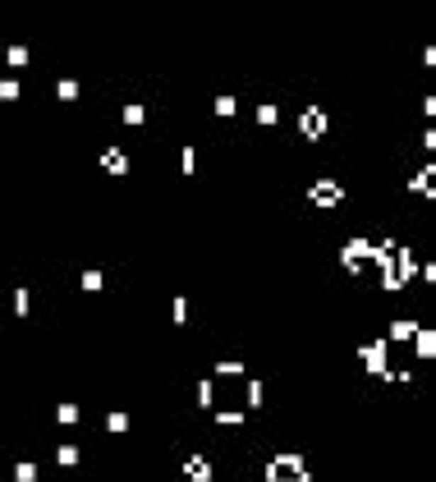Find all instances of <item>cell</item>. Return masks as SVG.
<instances>
[{
    "instance_id": "cell-6",
    "label": "cell",
    "mask_w": 436,
    "mask_h": 482,
    "mask_svg": "<svg viewBox=\"0 0 436 482\" xmlns=\"http://www.w3.org/2000/svg\"><path fill=\"white\" fill-rule=\"evenodd\" d=\"M413 331H418V322H413V317H395L391 331H386V344H409Z\"/></svg>"
},
{
    "instance_id": "cell-15",
    "label": "cell",
    "mask_w": 436,
    "mask_h": 482,
    "mask_svg": "<svg viewBox=\"0 0 436 482\" xmlns=\"http://www.w3.org/2000/svg\"><path fill=\"white\" fill-rule=\"evenodd\" d=\"M120 115H124V124H129V129H138V124L147 120V111H142V101H124V111H120Z\"/></svg>"
},
{
    "instance_id": "cell-18",
    "label": "cell",
    "mask_w": 436,
    "mask_h": 482,
    "mask_svg": "<svg viewBox=\"0 0 436 482\" xmlns=\"http://www.w3.org/2000/svg\"><path fill=\"white\" fill-rule=\"evenodd\" d=\"M9 473H14V482H37V464H33V459H18Z\"/></svg>"
},
{
    "instance_id": "cell-12",
    "label": "cell",
    "mask_w": 436,
    "mask_h": 482,
    "mask_svg": "<svg viewBox=\"0 0 436 482\" xmlns=\"http://www.w3.org/2000/svg\"><path fill=\"white\" fill-rule=\"evenodd\" d=\"M432 175H436V170H432V166H423L418 175H409V189H413V193H423V198H432Z\"/></svg>"
},
{
    "instance_id": "cell-4",
    "label": "cell",
    "mask_w": 436,
    "mask_h": 482,
    "mask_svg": "<svg viewBox=\"0 0 436 482\" xmlns=\"http://www.w3.org/2000/svg\"><path fill=\"white\" fill-rule=\"evenodd\" d=\"M326 129H331V120H326V111L317 101H308L303 111H298V133H303L308 142H317V138H326Z\"/></svg>"
},
{
    "instance_id": "cell-16",
    "label": "cell",
    "mask_w": 436,
    "mask_h": 482,
    "mask_svg": "<svg viewBox=\"0 0 436 482\" xmlns=\"http://www.w3.org/2000/svg\"><path fill=\"white\" fill-rule=\"evenodd\" d=\"M33 313V294H28V285H14V317H28Z\"/></svg>"
},
{
    "instance_id": "cell-7",
    "label": "cell",
    "mask_w": 436,
    "mask_h": 482,
    "mask_svg": "<svg viewBox=\"0 0 436 482\" xmlns=\"http://www.w3.org/2000/svg\"><path fill=\"white\" fill-rule=\"evenodd\" d=\"M409 344H413V354H418V359H436V331H432V326H418Z\"/></svg>"
},
{
    "instance_id": "cell-5",
    "label": "cell",
    "mask_w": 436,
    "mask_h": 482,
    "mask_svg": "<svg viewBox=\"0 0 436 482\" xmlns=\"http://www.w3.org/2000/svg\"><path fill=\"white\" fill-rule=\"evenodd\" d=\"M358 359H363L367 372L386 377V368H391V344H386V340H372V344H363V349H358Z\"/></svg>"
},
{
    "instance_id": "cell-21",
    "label": "cell",
    "mask_w": 436,
    "mask_h": 482,
    "mask_svg": "<svg viewBox=\"0 0 436 482\" xmlns=\"http://www.w3.org/2000/svg\"><path fill=\"white\" fill-rule=\"evenodd\" d=\"M23 88H18V79H0V101H18Z\"/></svg>"
},
{
    "instance_id": "cell-23",
    "label": "cell",
    "mask_w": 436,
    "mask_h": 482,
    "mask_svg": "<svg viewBox=\"0 0 436 482\" xmlns=\"http://www.w3.org/2000/svg\"><path fill=\"white\" fill-rule=\"evenodd\" d=\"M170 317H174V326H184V322H189V298H174V303H170Z\"/></svg>"
},
{
    "instance_id": "cell-8",
    "label": "cell",
    "mask_w": 436,
    "mask_h": 482,
    "mask_svg": "<svg viewBox=\"0 0 436 482\" xmlns=\"http://www.w3.org/2000/svg\"><path fill=\"white\" fill-rule=\"evenodd\" d=\"M184 478L211 482V459H207V455H189V459H184Z\"/></svg>"
},
{
    "instance_id": "cell-10",
    "label": "cell",
    "mask_w": 436,
    "mask_h": 482,
    "mask_svg": "<svg viewBox=\"0 0 436 482\" xmlns=\"http://www.w3.org/2000/svg\"><path fill=\"white\" fill-rule=\"evenodd\" d=\"M55 464H60V469H79L83 464V450L74 446V441H65V446L55 450Z\"/></svg>"
},
{
    "instance_id": "cell-9",
    "label": "cell",
    "mask_w": 436,
    "mask_h": 482,
    "mask_svg": "<svg viewBox=\"0 0 436 482\" xmlns=\"http://www.w3.org/2000/svg\"><path fill=\"white\" fill-rule=\"evenodd\" d=\"M101 170L106 175H129V157H124L120 147H106L101 152Z\"/></svg>"
},
{
    "instance_id": "cell-22",
    "label": "cell",
    "mask_w": 436,
    "mask_h": 482,
    "mask_svg": "<svg viewBox=\"0 0 436 482\" xmlns=\"http://www.w3.org/2000/svg\"><path fill=\"white\" fill-rule=\"evenodd\" d=\"M79 285L87 289V294H96V289L106 285V276H101V271H96V267H92V271H83V281H79Z\"/></svg>"
},
{
    "instance_id": "cell-24",
    "label": "cell",
    "mask_w": 436,
    "mask_h": 482,
    "mask_svg": "<svg viewBox=\"0 0 436 482\" xmlns=\"http://www.w3.org/2000/svg\"><path fill=\"white\" fill-rule=\"evenodd\" d=\"M235 111H239V101H235V96H216V115H220V120H225V115L235 120Z\"/></svg>"
},
{
    "instance_id": "cell-20",
    "label": "cell",
    "mask_w": 436,
    "mask_h": 482,
    "mask_svg": "<svg viewBox=\"0 0 436 482\" xmlns=\"http://www.w3.org/2000/svg\"><path fill=\"white\" fill-rule=\"evenodd\" d=\"M5 60H9V69H23V65H28V46H9V51H5Z\"/></svg>"
},
{
    "instance_id": "cell-11",
    "label": "cell",
    "mask_w": 436,
    "mask_h": 482,
    "mask_svg": "<svg viewBox=\"0 0 436 482\" xmlns=\"http://www.w3.org/2000/svg\"><path fill=\"white\" fill-rule=\"evenodd\" d=\"M211 418H216V427H244L248 413H244V409H216Z\"/></svg>"
},
{
    "instance_id": "cell-3",
    "label": "cell",
    "mask_w": 436,
    "mask_h": 482,
    "mask_svg": "<svg viewBox=\"0 0 436 482\" xmlns=\"http://www.w3.org/2000/svg\"><path fill=\"white\" fill-rule=\"evenodd\" d=\"M308 202H313V207H322V211L340 207V202H345V189H340V179H331V175L313 179V184H308Z\"/></svg>"
},
{
    "instance_id": "cell-19",
    "label": "cell",
    "mask_w": 436,
    "mask_h": 482,
    "mask_svg": "<svg viewBox=\"0 0 436 482\" xmlns=\"http://www.w3.org/2000/svg\"><path fill=\"white\" fill-rule=\"evenodd\" d=\"M106 432H115V437H120V432H129V413H106Z\"/></svg>"
},
{
    "instance_id": "cell-14",
    "label": "cell",
    "mask_w": 436,
    "mask_h": 482,
    "mask_svg": "<svg viewBox=\"0 0 436 482\" xmlns=\"http://www.w3.org/2000/svg\"><path fill=\"white\" fill-rule=\"evenodd\" d=\"M257 124H262V129L280 124V106H276V101H257Z\"/></svg>"
},
{
    "instance_id": "cell-17",
    "label": "cell",
    "mask_w": 436,
    "mask_h": 482,
    "mask_svg": "<svg viewBox=\"0 0 436 482\" xmlns=\"http://www.w3.org/2000/svg\"><path fill=\"white\" fill-rule=\"evenodd\" d=\"M79 79H60V83H55V96H60V101H79Z\"/></svg>"
},
{
    "instance_id": "cell-25",
    "label": "cell",
    "mask_w": 436,
    "mask_h": 482,
    "mask_svg": "<svg viewBox=\"0 0 436 482\" xmlns=\"http://www.w3.org/2000/svg\"><path fill=\"white\" fill-rule=\"evenodd\" d=\"M179 166H184V175H193V166H198V152L184 147V152H179Z\"/></svg>"
},
{
    "instance_id": "cell-13",
    "label": "cell",
    "mask_w": 436,
    "mask_h": 482,
    "mask_svg": "<svg viewBox=\"0 0 436 482\" xmlns=\"http://www.w3.org/2000/svg\"><path fill=\"white\" fill-rule=\"evenodd\" d=\"M79 418H83V409H79V404H74V400H65L60 409H55V422H60V427H74V422H79Z\"/></svg>"
},
{
    "instance_id": "cell-1",
    "label": "cell",
    "mask_w": 436,
    "mask_h": 482,
    "mask_svg": "<svg viewBox=\"0 0 436 482\" xmlns=\"http://www.w3.org/2000/svg\"><path fill=\"white\" fill-rule=\"evenodd\" d=\"M340 267L349 276H358V281H376V271H381V253H376L372 239H349L340 248Z\"/></svg>"
},
{
    "instance_id": "cell-2",
    "label": "cell",
    "mask_w": 436,
    "mask_h": 482,
    "mask_svg": "<svg viewBox=\"0 0 436 482\" xmlns=\"http://www.w3.org/2000/svg\"><path fill=\"white\" fill-rule=\"evenodd\" d=\"M267 482H313V473H308L303 455H294V450H280V455L267 459Z\"/></svg>"
}]
</instances>
